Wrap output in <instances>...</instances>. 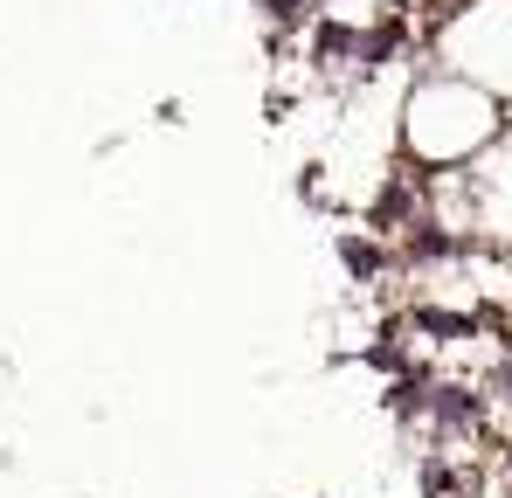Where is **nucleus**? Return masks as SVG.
Instances as JSON below:
<instances>
[]
</instances>
